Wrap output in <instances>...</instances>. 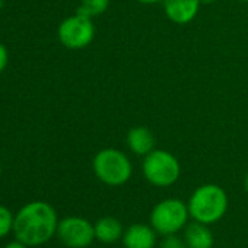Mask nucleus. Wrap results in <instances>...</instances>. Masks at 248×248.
<instances>
[{
    "instance_id": "obj_1",
    "label": "nucleus",
    "mask_w": 248,
    "mask_h": 248,
    "mask_svg": "<svg viewBox=\"0 0 248 248\" xmlns=\"http://www.w3.org/2000/svg\"><path fill=\"white\" fill-rule=\"evenodd\" d=\"M59 219L54 207L47 202H31L15 216L14 233L18 241L28 247L48 242L57 233Z\"/></svg>"
},
{
    "instance_id": "obj_2",
    "label": "nucleus",
    "mask_w": 248,
    "mask_h": 248,
    "mask_svg": "<svg viewBox=\"0 0 248 248\" xmlns=\"http://www.w3.org/2000/svg\"><path fill=\"white\" fill-rule=\"evenodd\" d=\"M226 191L217 184H203L197 187L188 200V213L193 220L212 225L219 222L228 210Z\"/></svg>"
},
{
    "instance_id": "obj_3",
    "label": "nucleus",
    "mask_w": 248,
    "mask_h": 248,
    "mask_svg": "<svg viewBox=\"0 0 248 248\" xmlns=\"http://www.w3.org/2000/svg\"><path fill=\"white\" fill-rule=\"evenodd\" d=\"M92 168L96 178L111 187L126 184L133 172V167L127 155L114 148L99 151L93 158Z\"/></svg>"
},
{
    "instance_id": "obj_4",
    "label": "nucleus",
    "mask_w": 248,
    "mask_h": 248,
    "mask_svg": "<svg viewBox=\"0 0 248 248\" xmlns=\"http://www.w3.org/2000/svg\"><path fill=\"white\" fill-rule=\"evenodd\" d=\"M188 206L178 199H165L155 204L151 212V226L165 236L184 229L188 222Z\"/></svg>"
},
{
    "instance_id": "obj_5",
    "label": "nucleus",
    "mask_w": 248,
    "mask_h": 248,
    "mask_svg": "<svg viewBox=\"0 0 248 248\" xmlns=\"http://www.w3.org/2000/svg\"><path fill=\"white\" fill-rule=\"evenodd\" d=\"M178 159L168 151L154 149L143 159V175L155 187H170L180 178Z\"/></svg>"
},
{
    "instance_id": "obj_6",
    "label": "nucleus",
    "mask_w": 248,
    "mask_h": 248,
    "mask_svg": "<svg viewBox=\"0 0 248 248\" xmlns=\"http://www.w3.org/2000/svg\"><path fill=\"white\" fill-rule=\"evenodd\" d=\"M59 40L69 50H80L88 47L95 37V27L92 19L83 15H73L66 18L59 27Z\"/></svg>"
},
{
    "instance_id": "obj_7",
    "label": "nucleus",
    "mask_w": 248,
    "mask_h": 248,
    "mask_svg": "<svg viewBox=\"0 0 248 248\" xmlns=\"http://www.w3.org/2000/svg\"><path fill=\"white\" fill-rule=\"evenodd\" d=\"M57 235L69 248H86L95 238V225L80 216H67L59 222Z\"/></svg>"
},
{
    "instance_id": "obj_8",
    "label": "nucleus",
    "mask_w": 248,
    "mask_h": 248,
    "mask_svg": "<svg viewBox=\"0 0 248 248\" xmlns=\"http://www.w3.org/2000/svg\"><path fill=\"white\" fill-rule=\"evenodd\" d=\"M162 2L167 18L177 25L190 24L197 16L202 5L200 0H162Z\"/></svg>"
},
{
    "instance_id": "obj_9",
    "label": "nucleus",
    "mask_w": 248,
    "mask_h": 248,
    "mask_svg": "<svg viewBox=\"0 0 248 248\" xmlns=\"http://www.w3.org/2000/svg\"><path fill=\"white\" fill-rule=\"evenodd\" d=\"M124 248H154L156 244V231L151 225L133 223L124 229Z\"/></svg>"
},
{
    "instance_id": "obj_10",
    "label": "nucleus",
    "mask_w": 248,
    "mask_h": 248,
    "mask_svg": "<svg viewBox=\"0 0 248 248\" xmlns=\"http://www.w3.org/2000/svg\"><path fill=\"white\" fill-rule=\"evenodd\" d=\"M184 241L187 248H212L215 238L212 231L209 229V225L193 222L187 223L184 228Z\"/></svg>"
},
{
    "instance_id": "obj_11",
    "label": "nucleus",
    "mask_w": 248,
    "mask_h": 248,
    "mask_svg": "<svg viewBox=\"0 0 248 248\" xmlns=\"http://www.w3.org/2000/svg\"><path fill=\"white\" fill-rule=\"evenodd\" d=\"M127 145L133 154L146 156L155 149V138L148 127L136 126L127 133Z\"/></svg>"
},
{
    "instance_id": "obj_12",
    "label": "nucleus",
    "mask_w": 248,
    "mask_h": 248,
    "mask_svg": "<svg viewBox=\"0 0 248 248\" xmlns=\"http://www.w3.org/2000/svg\"><path fill=\"white\" fill-rule=\"evenodd\" d=\"M124 228L121 222L112 216H104L95 223V238L102 244H114L123 238Z\"/></svg>"
},
{
    "instance_id": "obj_13",
    "label": "nucleus",
    "mask_w": 248,
    "mask_h": 248,
    "mask_svg": "<svg viewBox=\"0 0 248 248\" xmlns=\"http://www.w3.org/2000/svg\"><path fill=\"white\" fill-rule=\"evenodd\" d=\"M109 6V0H80V5L76 11V14L88 16V18H95L102 15Z\"/></svg>"
},
{
    "instance_id": "obj_14",
    "label": "nucleus",
    "mask_w": 248,
    "mask_h": 248,
    "mask_svg": "<svg viewBox=\"0 0 248 248\" xmlns=\"http://www.w3.org/2000/svg\"><path fill=\"white\" fill-rule=\"evenodd\" d=\"M14 220L15 216L11 213V210L0 204V238L6 236L11 231H14Z\"/></svg>"
},
{
    "instance_id": "obj_15",
    "label": "nucleus",
    "mask_w": 248,
    "mask_h": 248,
    "mask_svg": "<svg viewBox=\"0 0 248 248\" xmlns=\"http://www.w3.org/2000/svg\"><path fill=\"white\" fill-rule=\"evenodd\" d=\"M159 248H187L184 238H180L177 233L165 235L159 244Z\"/></svg>"
},
{
    "instance_id": "obj_16",
    "label": "nucleus",
    "mask_w": 248,
    "mask_h": 248,
    "mask_svg": "<svg viewBox=\"0 0 248 248\" xmlns=\"http://www.w3.org/2000/svg\"><path fill=\"white\" fill-rule=\"evenodd\" d=\"M8 62H9V53H8V48L5 44L0 43V73H2L6 66H8Z\"/></svg>"
},
{
    "instance_id": "obj_17",
    "label": "nucleus",
    "mask_w": 248,
    "mask_h": 248,
    "mask_svg": "<svg viewBox=\"0 0 248 248\" xmlns=\"http://www.w3.org/2000/svg\"><path fill=\"white\" fill-rule=\"evenodd\" d=\"M5 248H28V245H25L24 242H21V241H14V242H11V244H8Z\"/></svg>"
},
{
    "instance_id": "obj_18",
    "label": "nucleus",
    "mask_w": 248,
    "mask_h": 248,
    "mask_svg": "<svg viewBox=\"0 0 248 248\" xmlns=\"http://www.w3.org/2000/svg\"><path fill=\"white\" fill-rule=\"evenodd\" d=\"M138 2H140V3H143V5H154V3L162 2V0H138Z\"/></svg>"
},
{
    "instance_id": "obj_19",
    "label": "nucleus",
    "mask_w": 248,
    "mask_h": 248,
    "mask_svg": "<svg viewBox=\"0 0 248 248\" xmlns=\"http://www.w3.org/2000/svg\"><path fill=\"white\" fill-rule=\"evenodd\" d=\"M216 0H200V3L202 5H212V3H215Z\"/></svg>"
},
{
    "instance_id": "obj_20",
    "label": "nucleus",
    "mask_w": 248,
    "mask_h": 248,
    "mask_svg": "<svg viewBox=\"0 0 248 248\" xmlns=\"http://www.w3.org/2000/svg\"><path fill=\"white\" fill-rule=\"evenodd\" d=\"M244 187H245V191L248 193V174H247V177H245V181H244Z\"/></svg>"
},
{
    "instance_id": "obj_21",
    "label": "nucleus",
    "mask_w": 248,
    "mask_h": 248,
    "mask_svg": "<svg viewBox=\"0 0 248 248\" xmlns=\"http://www.w3.org/2000/svg\"><path fill=\"white\" fill-rule=\"evenodd\" d=\"M3 5H5V0H0V11H2Z\"/></svg>"
},
{
    "instance_id": "obj_22",
    "label": "nucleus",
    "mask_w": 248,
    "mask_h": 248,
    "mask_svg": "<svg viewBox=\"0 0 248 248\" xmlns=\"http://www.w3.org/2000/svg\"><path fill=\"white\" fill-rule=\"evenodd\" d=\"M0 175H2V167H0Z\"/></svg>"
},
{
    "instance_id": "obj_23",
    "label": "nucleus",
    "mask_w": 248,
    "mask_h": 248,
    "mask_svg": "<svg viewBox=\"0 0 248 248\" xmlns=\"http://www.w3.org/2000/svg\"><path fill=\"white\" fill-rule=\"evenodd\" d=\"M241 2H247L248 3V0H241Z\"/></svg>"
}]
</instances>
